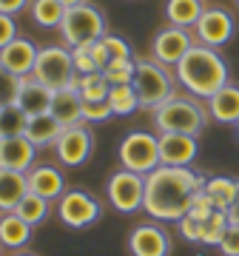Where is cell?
I'll use <instances>...</instances> for the list:
<instances>
[{
	"label": "cell",
	"mask_w": 239,
	"mask_h": 256,
	"mask_svg": "<svg viewBox=\"0 0 239 256\" xmlns=\"http://www.w3.org/2000/svg\"><path fill=\"white\" fill-rule=\"evenodd\" d=\"M180 234H182L188 242H200V234H202V220H196L194 214H185L180 220Z\"/></svg>",
	"instance_id": "38"
},
{
	"label": "cell",
	"mask_w": 239,
	"mask_h": 256,
	"mask_svg": "<svg viewBox=\"0 0 239 256\" xmlns=\"http://www.w3.org/2000/svg\"><path fill=\"white\" fill-rule=\"evenodd\" d=\"M34 77L40 82H46L48 88H54V92L72 86V80L77 77L72 48H66V46L40 48V52H37V63H34Z\"/></svg>",
	"instance_id": "7"
},
{
	"label": "cell",
	"mask_w": 239,
	"mask_h": 256,
	"mask_svg": "<svg viewBox=\"0 0 239 256\" xmlns=\"http://www.w3.org/2000/svg\"><path fill=\"white\" fill-rule=\"evenodd\" d=\"M230 220H228V210H214L211 216L202 220V234H200V245H220L225 230H228Z\"/></svg>",
	"instance_id": "31"
},
{
	"label": "cell",
	"mask_w": 239,
	"mask_h": 256,
	"mask_svg": "<svg viewBox=\"0 0 239 256\" xmlns=\"http://www.w3.org/2000/svg\"><path fill=\"white\" fill-rule=\"evenodd\" d=\"M20 80H23V77L12 74L6 66L0 63V108H3V106H12V102H18Z\"/></svg>",
	"instance_id": "33"
},
{
	"label": "cell",
	"mask_w": 239,
	"mask_h": 256,
	"mask_svg": "<svg viewBox=\"0 0 239 256\" xmlns=\"http://www.w3.org/2000/svg\"><path fill=\"white\" fill-rule=\"evenodd\" d=\"M32 236V225L26 220H20L18 214H3L0 216V245L6 248H23Z\"/></svg>",
	"instance_id": "24"
},
{
	"label": "cell",
	"mask_w": 239,
	"mask_h": 256,
	"mask_svg": "<svg viewBox=\"0 0 239 256\" xmlns=\"http://www.w3.org/2000/svg\"><path fill=\"white\" fill-rule=\"evenodd\" d=\"M28 191L37 194V196H46L48 202L60 200L66 194L63 174L57 171L54 165H34V168L28 171Z\"/></svg>",
	"instance_id": "18"
},
{
	"label": "cell",
	"mask_w": 239,
	"mask_h": 256,
	"mask_svg": "<svg viewBox=\"0 0 239 256\" xmlns=\"http://www.w3.org/2000/svg\"><path fill=\"white\" fill-rule=\"evenodd\" d=\"M194 34L202 46H211V48H220L225 46L230 37H234V18H230L225 9H216V6H208L202 12L200 23L194 26Z\"/></svg>",
	"instance_id": "12"
},
{
	"label": "cell",
	"mask_w": 239,
	"mask_h": 256,
	"mask_svg": "<svg viewBox=\"0 0 239 256\" xmlns=\"http://www.w3.org/2000/svg\"><path fill=\"white\" fill-rule=\"evenodd\" d=\"M63 126L57 122L54 114H37V117H28V128H26V140L37 148L54 146L57 137H60Z\"/></svg>",
	"instance_id": "22"
},
{
	"label": "cell",
	"mask_w": 239,
	"mask_h": 256,
	"mask_svg": "<svg viewBox=\"0 0 239 256\" xmlns=\"http://www.w3.org/2000/svg\"><path fill=\"white\" fill-rule=\"evenodd\" d=\"M176 82H182V88L200 100H211L214 94L228 86V66L220 57V52L202 43H194L191 52L174 66Z\"/></svg>",
	"instance_id": "2"
},
{
	"label": "cell",
	"mask_w": 239,
	"mask_h": 256,
	"mask_svg": "<svg viewBox=\"0 0 239 256\" xmlns=\"http://www.w3.org/2000/svg\"><path fill=\"white\" fill-rule=\"evenodd\" d=\"M205 194L211 196L214 208L216 210H228L234 196H236V180H228V176H211L205 180Z\"/></svg>",
	"instance_id": "29"
},
{
	"label": "cell",
	"mask_w": 239,
	"mask_h": 256,
	"mask_svg": "<svg viewBox=\"0 0 239 256\" xmlns=\"http://www.w3.org/2000/svg\"><path fill=\"white\" fill-rule=\"evenodd\" d=\"M196 151V137L191 134H160V165L191 168Z\"/></svg>",
	"instance_id": "13"
},
{
	"label": "cell",
	"mask_w": 239,
	"mask_h": 256,
	"mask_svg": "<svg viewBox=\"0 0 239 256\" xmlns=\"http://www.w3.org/2000/svg\"><path fill=\"white\" fill-rule=\"evenodd\" d=\"M236 6H239V0H236Z\"/></svg>",
	"instance_id": "47"
},
{
	"label": "cell",
	"mask_w": 239,
	"mask_h": 256,
	"mask_svg": "<svg viewBox=\"0 0 239 256\" xmlns=\"http://www.w3.org/2000/svg\"><path fill=\"white\" fill-rule=\"evenodd\" d=\"M137 60V72H134V92L140 97V111H151L154 114L166 100L174 97V82L176 74L168 72V66L156 63L154 57H134Z\"/></svg>",
	"instance_id": "4"
},
{
	"label": "cell",
	"mask_w": 239,
	"mask_h": 256,
	"mask_svg": "<svg viewBox=\"0 0 239 256\" xmlns=\"http://www.w3.org/2000/svg\"><path fill=\"white\" fill-rule=\"evenodd\" d=\"M37 52H40V48H37L32 40L14 37L9 46L0 48V63L6 66L12 74H18V77H28V74H34Z\"/></svg>",
	"instance_id": "16"
},
{
	"label": "cell",
	"mask_w": 239,
	"mask_h": 256,
	"mask_svg": "<svg viewBox=\"0 0 239 256\" xmlns=\"http://www.w3.org/2000/svg\"><path fill=\"white\" fill-rule=\"evenodd\" d=\"M52 100H54V88H48L46 82H40L34 74H28V77L20 80L18 106L26 111L28 117L48 114V111H52Z\"/></svg>",
	"instance_id": "15"
},
{
	"label": "cell",
	"mask_w": 239,
	"mask_h": 256,
	"mask_svg": "<svg viewBox=\"0 0 239 256\" xmlns=\"http://www.w3.org/2000/svg\"><path fill=\"white\" fill-rule=\"evenodd\" d=\"M205 120H208V108L194 94H174L171 100H166L154 111V128L160 134L200 137L205 128Z\"/></svg>",
	"instance_id": "3"
},
{
	"label": "cell",
	"mask_w": 239,
	"mask_h": 256,
	"mask_svg": "<svg viewBox=\"0 0 239 256\" xmlns=\"http://www.w3.org/2000/svg\"><path fill=\"white\" fill-rule=\"evenodd\" d=\"M134 72H137V60L131 57V60H111L102 74H106V80L111 86H122V82H131L134 80Z\"/></svg>",
	"instance_id": "32"
},
{
	"label": "cell",
	"mask_w": 239,
	"mask_h": 256,
	"mask_svg": "<svg viewBox=\"0 0 239 256\" xmlns=\"http://www.w3.org/2000/svg\"><path fill=\"white\" fill-rule=\"evenodd\" d=\"M14 256H34V254H14Z\"/></svg>",
	"instance_id": "45"
},
{
	"label": "cell",
	"mask_w": 239,
	"mask_h": 256,
	"mask_svg": "<svg viewBox=\"0 0 239 256\" xmlns=\"http://www.w3.org/2000/svg\"><path fill=\"white\" fill-rule=\"evenodd\" d=\"M18 37V23L12 14H0V48L9 46L12 40Z\"/></svg>",
	"instance_id": "40"
},
{
	"label": "cell",
	"mask_w": 239,
	"mask_h": 256,
	"mask_svg": "<svg viewBox=\"0 0 239 256\" xmlns=\"http://www.w3.org/2000/svg\"><path fill=\"white\" fill-rule=\"evenodd\" d=\"M66 9H74V6H80V3H86V0H60Z\"/></svg>",
	"instance_id": "44"
},
{
	"label": "cell",
	"mask_w": 239,
	"mask_h": 256,
	"mask_svg": "<svg viewBox=\"0 0 239 256\" xmlns=\"http://www.w3.org/2000/svg\"><path fill=\"white\" fill-rule=\"evenodd\" d=\"M205 106H208V114L216 122H222V126H236L239 122V86L228 82L225 88H220V92L214 94L211 100H205Z\"/></svg>",
	"instance_id": "20"
},
{
	"label": "cell",
	"mask_w": 239,
	"mask_h": 256,
	"mask_svg": "<svg viewBox=\"0 0 239 256\" xmlns=\"http://www.w3.org/2000/svg\"><path fill=\"white\" fill-rule=\"evenodd\" d=\"M194 40H196V37L191 34V28H180V26H171V23H168V26H162L154 34V43H151V57H154L156 63L174 68V66L180 63L188 52H191Z\"/></svg>",
	"instance_id": "10"
},
{
	"label": "cell",
	"mask_w": 239,
	"mask_h": 256,
	"mask_svg": "<svg viewBox=\"0 0 239 256\" xmlns=\"http://www.w3.org/2000/svg\"><path fill=\"white\" fill-rule=\"evenodd\" d=\"M26 194H28V174L0 168V214L18 210V205L23 202Z\"/></svg>",
	"instance_id": "19"
},
{
	"label": "cell",
	"mask_w": 239,
	"mask_h": 256,
	"mask_svg": "<svg viewBox=\"0 0 239 256\" xmlns=\"http://www.w3.org/2000/svg\"><path fill=\"white\" fill-rule=\"evenodd\" d=\"M108 106H111V111H114V117H131L134 111H140V97H137V92H134V86H131V82L111 86Z\"/></svg>",
	"instance_id": "28"
},
{
	"label": "cell",
	"mask_w": 239,
	"mask_h": 256,
	"mask_svg": "<svg viewBox=\"0 0 239 256\" xmlns=\"http://www.w3.org/2000/svg\"><path fill=\"white\" fill-rule=\"evenodd\" d=\"M14 214H18L20 220H26L28 225L34 228V225H40V222L48 216V200H46V196H37V194L28 191L26 196H23V202L18 205V210H14Z\"/></svg>",
	"instance_id": "30"
},
{
	"label": "cell",
	"mask_w": 239,
	"mask_h": 256,
	"mask_svg": "<svg viewBox=\"0 0 239 256\" xmlns=\"http://www.w3.org/2000/svg\"><path fill=\"white\" fill-rule=\"evenodd\" d=\"M26 128H28V114L20 108L18 102L0 108V140L26 137Z\"/></svg>",
	"instance_id": "26"
},
{
	"label": "cell",
	"mask_w": 239,
	"mask_h": 256,
	"mask_svg": "<svg viewBox=\"0 0 239 256\" xmlns=\"http://www.w3.org/2000/svg\"><path fill=\"white\" fill-rule=\"evenodd\" d=\"M236 137H239V122H236Z\"/></svg>",
	"instance_id": "46"
},
{
	"label": "cell",
	"mask_w": 239,
	"mask_h": 256,
	"mask_svg": "<svg viewBox=\"0 0 239 256\" xmlns=\"http://www.w3.org/2000/svg\"><path fill=\"white\" fill-rule=\"evenodd\" d=\"M0 216H3V214H0Z\"/></svg>",
	"instance_id": "48"
},
{
	"label": "cell",
	"mask_w": 239,
	"mask_h": 256,
	"mask_svg": "<svg viewBox=\"0 0 239 256\" xmlns=\"http://www.w3.org/2000/svg\"><path fill=\"white\" fill-rule=\"evenodd\" d=\"M60 126H74V122H83V97L74 86H66V88H57L54 100H52V111Z\"/></svg>",
	"instance_id": "21"
},
{
	"label": "cell",
	"mask_w": 239,
	"mask_h": 256,
	"mask_svg": "<svg viewBox=\"0 0 239 256\" xmlns=\"http://www.w3.org/2000/svg\"><path fill=\"white\" fill-rule=\"evenodd\" d=\"M228 220L239 222V180H236V196H234V202H230V208H228Z\"/></svg>",
	"instance_id": "43"
},
{
	"label": "cell",
	"mask_w": 239,
	"mask_h": 256,
	"mask_svg": "<svg viewBox=\"0 0 239 256\" xmlns=\"http://www.w3.org/2000/svg\"><path fill=\"white\" fill-rule=\"evenodd\" d=\"M205 188V176L194 168H174V165H156L146 174V210L151 220H182L191 210L194 196Z\"/></svg>",
	"instance_id": "1"
},
{
	"label": "cell",
	"mask_w": 239,
	"mask_h": 256,
	"mask_svg": "<svg viewBox=\"0 0 239 256\" xmlns=\"http://www.w3.org/2000/svg\"><path fill=\"white\" fill-rule=\"evenodd\" d=\"M106 191H108V202L120 214H134L146 202V174H134L122 168L108 180Z\"/></svg>",
	"instance_id": "8"
},
{
	"label": "cell",
	"mask_w": 239,
	"mask_h": 256,
	"mask_svg": "<svg viewBox=\"0 0 239 256\" xmlns=\"http://www.w3.org/2000/svg\"><path fill=\"white\" fill-rule=\"evenodd\" d=\"M220 250L225 256H239V222L228 225V230H225V236L220 242Z\"/></svg>",
	"instance_id": "37"
},
{
	"label": "cell",
	"mask_w": 239,
	"mask_h": 256,
	"mask_svg": "<svg viewBox=\"0 0 239 256\" xmlns=\"http://www.w3.org/2000/svg\"><path fill=\"white\" fill-rule=\"evenodd\" d=\"M131 256H168L171 254V239L160 225H137L128 236Z\"/></svg>",
	"instance_id": "14"
},
{
	"label": "cell",
	"mask_w": 239,
	"mask_h": 256,
	"mask_svg": "<svg viewBox=\"0 0 239 256\" xmlns=\"http://www.w3.org/2000/svg\"><path fill=\"white\" fill-rule=\"evenodd\" d=\"M28 12H32V18L40 28H60V23L66 18V6L60 0H32Z\"/></svg>",
	"instance_id": "25"
},
{
	"label": "cell",
	"mask_w": 239,
	"mask_h": 256,
	"mask_svg": "<svg viewBox=\"0 0 239 256\" xmlns=\"http://www.w3.org/2000/svg\"><path fill=\"white\" fill-rule=\"evenodd\" d=\"M214 202H211V196H208V194H205V188L200 194H196V196H194V202H191V210H188V214H194V216H196V220H205V216H211L214 214Z\"/></svg>",
	"instance_id": "39"
},
{
	"label": "cell",
	"mask_w": 239,
	"mask_h": 256,
	"mask_svg": "<svg viewBox=\"0 0 239 256\" xmlns=\"http://www.w3.org/2000/svg\"><path fill=\"white\" fill-rule=\"evenodd\" d=\"M60 37L68 48L94 43V40L106 37V14L88 0L74 9H66V18L60 23Z\"/></svg>",
	"instance_id": "5"
},
{
	"label": "cell",
	"mask_w": 239,
	"mask_h": 256,
	"mask_svg": "<svg viewBox=\"0 0 239 256\" xmlns=\"http://www.w3.org/2000/svg\"><path fill=\"white\" fill-rule=\"evenodd\" d=\"M34 154H37V146H32L26 137L0 140V168L28 174L34 168Z\"/></svg>",
	"instance_id": "17"
},
{
	"label": "cell",
	"mask_w": 239,
	"mask_h": 256,
	"mask_svg": "<svg viewBox=\"0 0 239 256\" xmlns=\"http://www.w3.org/2000/svg\"><path fill=\"white\" fill-rule=\"evenodd\" d=\"M92 57H94V63H97V68H100V72L111 63V54H108V48H106V43H102V37L92 43Z\"/></svg>",
	"instance_id": "41"
},
{
	"label": "cell",
	"mask_w": 239,
	"mask_h": 256,
	"mask_svg": "<svg viewBox=\"0 0 239 256\" xmlns=\"http://www.w3.org/2000/svg\"><path fill=\"white\" fill-rule=\"evenodd\" d=\"M120 162L126 171L151 174L160 165V134L151 131H131L120 142Z\"/></svg>",
	"instance_id": "6"
},
{
	"label": "cell",
	"mask_w": 239,
	"mask_h": 256,
	"mask_svg": "<svg viewBox=\"0 0 239 256\" xmlns=\"http://www.w3.org/2000/svg\"><path fill=\"white\" fill-rule=\"evenodd\" d=\"M72 86L80 92L83 100H108V92H111V82L106 80L102 72H94V74H77L72 80Z\"/></svg>",
	"instance_id": "27"
},
{
	"label": "cell",
	"mask_w": 239,
	"mask_h": 256,
	"mask_svg": "<svg viewBox=\"0 0 239 256\" xmlns=\"http://www.w3.org/2000/svg\"><path fill=\"white\" fill-rule=\"evenodd\" d=\"M114 117L108 100H83V122H106Z\"/></svg>",
	"instance_id": "34"
},
{
	"label": "cell",
	"mask_w": 239,
	"mask_h": 256,
	"mask_svg": "<svg viewBox=\"0 0 239 256\" xmlns=\"http://www.w3.org/2000/svg\"><path fill=\"white\" fill-rule=\"evenodd\" d=\"M102 43H106V48H108V54H111V60H131V46L126 43V37H111V34H106L102 37Z\"/></svg>",
	"instance_id": "36"
},
{
	"label": "cell",
	"mask_w": 239,
	"mask_h": 256,
	"mask_svg": "<svg viewBox=\"0 0 239 256\" xmlns=\"http://www.w3.org/2000/svg\"><path fill=\"white\" fill-rule=\"evenodd\" d=\"M57 216L68 228H88L100 220V202L86 191H66L57 200Z\"/></svg>",
	"instance_id": "11"
},
{
	"label": "cell",
	"mask_w": 239,
	"mask_h": 256,
	"mask_svg": "<svg viewBox=\"0 0 239 256\" xmlns=\"http://www.w3.org/2000/svg\"><path fill=\"white\" fill-rule=\"evenodd\" d=\"M32 6V0H0V14H20L23 9Z\"/></svg>",
	"instance_id": "42"
},
{
	"label": "cell",
	"mask_w": 239,
	"mask_h": 256,
	"mask_svg": "<svg viewBox=\"0 0 239 256\" xmlns=\"http://www.w3.org/2000/svg\"><path fill=\"white\" fill-rule=\"evenodd\" d=\"M72 57H74V68H77V74L100 72L97 63H94V57H92V43H86V46H74L72 48Z\"/></svg>",
	"instance_id": "35"
},
{
	"label": "cell",
	"mask_w": 239,
	"mask_h": 256,
	"mask_svg": "<svg viewBox=\"0 0 239 256\" xmlns=\"http://www.w3.org/2000/svg\"><path fill=\"white\" fill-rule=\"evenodd\" d=\"M57 148V160L68 168H77L83 165L94 151V134L88 122H74V126H66L60 131V137L54 142Z\"/></svg>",
	"instance_id": "9"
},
{
	"label": "cell",
	"mask_w": 239,
	"mask_h": 256,
	"mask_svg": "<svg viewBox=\"0 0 239 256\" xmlns=\"http://www.w3.org/2000/svg\"><path fill=\"white\" fill-rule=\"evenodd\" d=\"M202 0H168L166 3V18L171 26L180 28H194L202 18Z\"/></svg>",
	"instance_id": "23"
}]
</instances>
